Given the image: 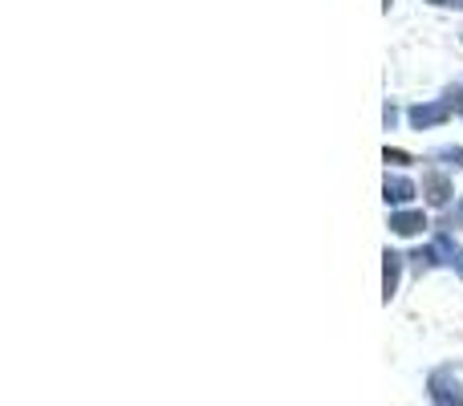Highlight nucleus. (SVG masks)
Instances as JSON below:
<instances>
[{
  "label": "nucleus",
  "mask_w": 463,
  "mask_h": 406,
  "mask_svg": "<svg viewBox=\"0 0 463 406\" xmlns=\"http://www.w3.org/2000/svg\"><path fill=\"white\" fill-rule=\"evenodd\" d=\"M427 394H431V406H463V386H459V378H456L451 366L431 370V378H427Z\"/></svg>",
  "instance_id": "obj_1"
},
{
  "label": "nucleus",
  "mask_w": 463,
  "mask_h": 406,
  "mask_svg": "<svg viewBox=\"0 0 463 406\" xmlns=\"http://www.w3.org/2000/svg\"><path fill=\"white\" fill-rule=\"evenodd\" d=\"M448 114H451V102H427V106H415V110H411V127H415V130L439 127V122H448Z\"/></svg>",
  "instance_id": "obj_2"
},
{
  "label": "nucleus",
  "mask_w": 463,
  "mask_h": 406,
  "mask_svg": "<svg viewBox=\"0 0 463 406\" xmlns=\"http://www.w3.org/2000/svg\"><path fill=\"white\" fill-rule=\"evenodd\" d=\"M399 277H402V256L386 248L383 252V301L386 305H391L394 293H399Z\"/></svg>",
  "instance_id": "obj_3"
},
{
  "label": "nucleus",
  "mask_w": 463,
  "mask_h": 406,
  "mask_svg": "<svg viewBox=\"0 0 463 406\" xmlns=\"http://www.w3.org/2000/svg\"><path fill=\"white\" fill-rule=\"evenodd\" d=\"M423 195H427V203H431V207H448V200H451L448 175H439V171H427V175H423Z\"/></svg>",
  "instance_id": "obj_4"
},
{
  "label": "nucleus",
  "mask_w": 463,
  "mask_h": 406,
  "mask_svg": "<svg viewBox=\"0 0 463 406\" xmlns=\"http://www.w3.org/2000/svg\"><path fill=\"white\" fill-rule=\"evenodd\" d=\"M383 200L386 203H411L415 200V184L411 179H402V175H386V184H383Z\"/></svg>",
  "instance_id": "obj_5"
},
{
  "label": "nucleus",
  "mask_w": 463,
  "mask_h": 406,
  "mask_svg": "<svg viewBox=\"0 0 463 406\" xmlns=\"http://www.w3.org/2000/svg\"><path fill=\"white\" fill-rule=\"evenodd\" d=\"M431 248H435V256H439L448 269H456V277H463V248L456 244V240H451V236H435Z\"/></svg>",
  "instance_id": "obj_6"
},
{
  "label": "nucleus",
  "mask_w": 463,
  "mask_h": 406,
  "mask_svg": "<svg viewBox=\"0 0 463 406\" xmlns=\"http://www.w3.org/2000/svg\"><path fill=\"white\" fill-rule=\"evenodd\" d=\"M423 228H427L423 212H394L391 215V231H394V236H415V231H423Z\"/></svg>",
  "instance_id": "obj_7"
},
{
  "label": "nucleus",
  "mask_w": 463,
  "mask_h": 406,
  "mask_svg": "<svg viewBox=\"0 0 463 406\" xmlns=\"http://www.w3.org/2000/svg\"><path fill=\"white\" fill-rule=\"evenodd\" d=\"M435 159H443L448 167H463V146H443V151H435Z\"/></svg>",
  "instance_id": "obj_8"
},
{
  "label": "nucleus",
  "mask_w": 463,
  "mask_h": 406,
  "mask_svg": "<svg viewBox=\"0 0 463 406\" xmlns=\"http://www.w3.org/2000/svg\"><path fill=\"white\" fill-rule=\"evenodd\" d=\"M383 159H386V163H394V167H407V163H411V155H407V151H391V146H386V155H383Z\"/></svg>",
  "instance_id": "obj_9"
},
{
  "label": "nucleus",
  "mask_w": 463,
  "mask_h": 406,
  "mask_svg": "<svg viewBox=\"0 0 463 406\" xmlns=\"http://www.w3.org/2000/svg\"><path fill=\"white\" fill-rule=\"evenodd\" d=\"M448 102H451V106H456V110L463 114V94H448Z\"/></svg>",
  "instance_id": "obj_10"
},
{
  "label": "nucleus",
  "mask_w": 463,
  "mask_h": 406,
  "mask_svg": "<svg viewBox=\"0 0 463 406\" xmlns=\"http://www.w3.org/2000/svg\"><path fill=\"white\" fill-rule=\"evenodd\" d=\"M431 5H451V8H463V0H431Z\"/></svg>",
  "instance_id": "obj_11"
},
{
  "label": "nucleus",
  "mask_w": 463,
  "mask_h": 406,
  "mask_svg": "<svg viewBox=\"0 0 463 406\" xmlns=\"http://www.w3.org/2000/svg\"><path fill=\"white\" fill-rule=\"evenodd\" d=\"M456 223L463 228V200H459V207H456Z\"/></svg>",
  "instance_id": "obj_12"
}]
</instances>
